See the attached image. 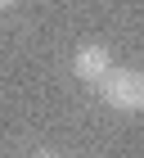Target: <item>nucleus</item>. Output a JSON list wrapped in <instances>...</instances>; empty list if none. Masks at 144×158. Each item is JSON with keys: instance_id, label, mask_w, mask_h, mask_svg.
Instances as JSON below:
<instances>
[{"instance_id": "f257e3e1", "label": "nucleus", "mask_w": 144, "mask_h": 158, "mask_svg": "<svg viewBox=\"0 0 144 158\" xmlns=\"http://www.w3.org/2000/svg\"><path fill=\"white\" fill-rule=\"evenodd\" d=\"M99 95L108 99V109H117V113H140L144 109V77L135 68H117L113 63V73L99 81Z\"/></svg>"}, {"instance_id": "f03ea898", "label": "nucleus", "mask_w": 144, "mask_h": 158, "mask_svg": "<svg viewBox=\"0 0 144 158\" xmlns=\"http://www.w3.org/2000/svg\"><path fill=\"white\" fill-rule=\"evenodd\" d=\"M72 73L81 77L86 86H99L108 73H113V54H108V45H81L77 54H72Z\"/></svg>"}, {"instance_id": "7ed1b4c3", "label": "nucleus", "mask_w": 144, "mask_h": 158, "mask_svg": "<svg viewBox=\"0 0 144 158\" xmlns=\"http://www.w3.org/2000/svg\"><path fill=\"white\" fill-rule=\"evenodd\" d=\"M9 5H18V0H0V9H9Z\"/></svg>"}, {"instance_id": "20e7f679", "label": "nucleus", "mask_w": 144, "mask_h": 158, "mask_svg": "<svg viewBox=\"0 0 144 158\" xmlns=\"http://www.w3.org/2000/svg\"><path fill=\"white\" fill-rule=\"evenodd\" d=\"M32 158H59V154H32Z\"/></svg>"}]
</instances>
